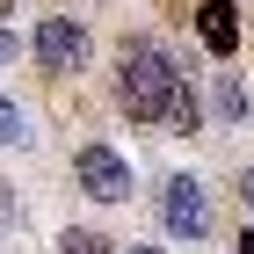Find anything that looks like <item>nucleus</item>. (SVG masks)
I'll use <instances>...</instances> for the list:
<instances>
[{"instance_id":"nucleus-1","label":"nucleus","mask_w":254,"mask_h":254,"mask_svg":"<svg viewBox=\"0 0 254 254\" xmlns=\"http://www.w3.org/2000/svg\"><path fill=\"white\" fill-rule=\"evenodd\" d=\"M175 51L160 37H145V29H131V37L117 44V109L131 124H160V109H167V95H175Z\"/></svg>"},{"instance_id":"nucleus-2","label":"nucleus","mask_w":254,"mask_h":254,"mask_svg":"<svg viewBox=\"0 0 254 254\" xmlns=\"http://www.w3.org/2000/svg\"><path fill=\"white\" fill-rule=\"evenodd\" d=\"M29 59H37V73L73 80V73L95 65V37H87V22H80V15H44L37 29H29Z\"/></svg>"},{"instance_id":"nucleus-3","label":"nucleus","mask_w":254,"mask_h":254,"mask_svg":"<svg viewBox=\"0 0 254 254\" xmlns=\"http://www.w3.org/2000/svg\"><path fill=\"white\" fill-rule=\"evenodd\" d=\"M160 233L182 240V247H196V240L218 233V211H211V189L196 175H167L160 182Z\"/></svg>"},{"instance_id":"nucleus-4","label":"nucleus","mask_w":254,"mask_h":254,"mask_svg":"<svg viewBox=\"0 0 254 254\" xmlns=\"http://www.w3.org/2000/svg\"><path fill=\"white\" fill-rule=\"evenodd\" d=\"M73 189L87 196V203H131L138 175H131V160L117 153V145H102V138H87L73 153Z\"/></svg>"},{"instance_id":"nucleus-5","label":"nucleus","mask_w":254,"mask_h":254,"mask_svg":"<svg viewBox=\"0 0 254 254\" xmlns=\"http://www.w3.org/2000/svg\"><path fill=\"white\" fill-rule=\"evenodd\" d=\"M196 37H203L211 59H233L240 37H247V15H240L233 0H203V7H196Z\"/></svg>"},{"instance_id":"nucleus-6","label":"nucleus","mask_w":254,"mask_h":254,"mask_svg":"<svg viewBox=\"0 0 254 254\" xmlns=\"http://www.w3.org/2000/svg\"><path fill=\"white\" fill-rule=\"evenodd\" d=\"M160 124H167V131H182V138H203V95H196V80H175V95H167Z\"/></svg>"},{"instance_id":"nucleus-7","label":"nucleus","mask_w":254,"mask_h":254,"mask_svg":"<svg viewBox=\"0 0 254 254\" xmlns=\"http://www.w3.org/2000/svg\"><path fill=\"white\" fill-rule=\"evenodd\" d=\"M211 109H218V124H247L254 117L247 80H240V73H211Z\"/></svg>"},{"instance_id":"nucleus-8","label":"nucleus","mask_w":254,"mask_h":254,"mask_svg":"<svg viewBox=\"0 0 254 254\" xmlns=\"http://www.w3.org/2000/svg\"><path fill=\"white\" fill-rule=\"evenodd\" d=\"M0 145H7V153H29V145H37V131H29V109H22L15 95H0Z\"/></svg>"},{"instance_id":"nucleus-9","label":"nucleus","mask_w":254,"mask_h":254,"mask_svg":"<svg viewBox=\"0 0 254 254\" xmlns=\"http://www.w3.org/2000/svg\"><path fill=\"white\" fill-rule=\"evenodd\" d=\"M59 254H117V240L95 233V225H65V233H59Z\"/></svg>"},{"instance_id":"nucleus-10","label":"nucleus","mask_w":254,"mask_h":254,"mask_svg":"<svg viewBox=\"0 0 254 254\" xmlns=\"http://www.w3.org/2000/svg\"><path fill=\"white\" fill-rule=\"evenodd\" d=\"M22 225V196H15V182L0 175V233H15Z\"/></svg>"},{"instance_id":"nucleus-11","label":"nucleus","mask_w":254,"mask_h":254,"mask_svg":"<svg viewBox=\"0 0 254 254\" xmlns=\"http://www.w3.org/2000/svg\"><path fill=\"white\" fill-rule=\"evenodd\" d=\"M22 51H29V44H22V37H15V29H7V22H0V73H7V65H15V59H22Z\"/></svg>"},{"instance_id":"nucleus-12","label":"nucleus","mask_w":254,"mask_h":254,"mask_svg":"<svg viewBox=\"0 0 254 254\" xmlns=\"http://www.w3.org/2000/svg\"><path fill=\"white\" fill-rule=\"evenodd\" d=\"M233 189H240V211H254V167H240V182H233Z\"/></svg>"},{"instance_id":"nucleus-13","label":"nucleus","mask_w":254,"mask_h":254,"mask_svg":"<svg viewBox=\"0 0 254 254\" xmlns=\"http://www.w3.org/2000/svg\"><path fill=\"white\" fill-rule=\"evenodd\" d=\"M117 254H167V247H153V240H117Z\"/></svg>"},{"instance_id":"nucleus-14","label":"nucleus","mask_w":254,"mask_h":254,"mask_svg":"<svg viewBox=\"0 0 254 254\" xmlns=\"http://www.w3.org/2000/svg\"><path fill=\"white\" fill-rule=\"evenodd\" d=\"M240 254H254V225H240Z\"/></svg>"},{"instance_id":"nucleus-15","label":"nucleus","mask_w":254,"mask_h":254,"mask_svg":"<svg viewBox=\"0 0 254 254\" xmlns=\"http://www.w3.org/2000/svg\"><path fill=\"white\" fill-rule=\"evenodd\" d=\"M95 7H109V0H95Z\"/></svg>"}]
</instances>
